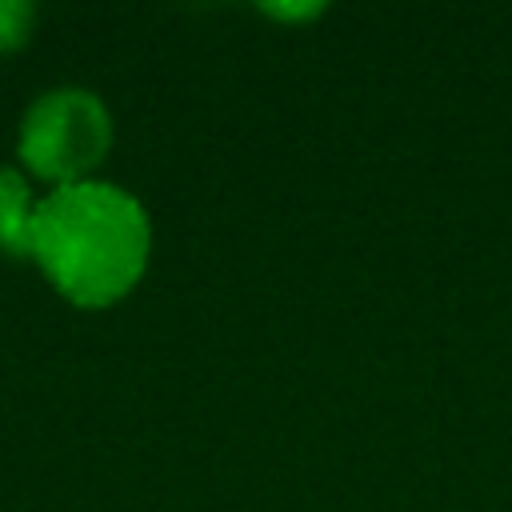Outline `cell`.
I'll use <instances>...</instances> for the list:
<instances>
[{
    "mask_svg": "<svg viewBox=\"0 0 512 512\" xmlns=\"http://www.w3.org/2000/svg\"><path fill=\"white\" fill-rule=\"evenodd\" d=\"M152 248L148 212L108 180L52 188L36 204L28 256L52 288L80 308H104L132 292Z\"/></svg>",
    "mask_w": 512,
    "mask_h": 512,
    "instance_id": "1",
    "label": "cell"
},
{
    "mask_svg": "<svg viewBox=\"0 0 512 512\" xmlns=\"http://www.w3.org/2000/svg\"><path fill=\"white\" fill-rule=\"evenodd\" d=\"M112 148V116L88 88L44 92L20 124V160L32 176L56 188L92 180V168Z\"/></svg>",
    "mask_w": 512,
    "mask_h": 512,
    "instance_id": "2",
    "label": "cell"
},
{
    "mask_svg": "<svg viewBox=\"0 0 512 512\" xmlns=\"http://www.w3.org/2000/svg\"><path fill=\"white\" fill-rule=\"evenodd\" d=\"M268 12L280 20H300V16H316L320 4H268Z\"/></svg>",
    "mask_w": 512,
    "mask_h": 512,
    "instance_id": "5",
    "label": "cell"
},
{
    "mask_svg": "<svg viewBox=\"0 0 512 512\" xmlns=\"http://www.w3.org/2000/svg\"><path fill=\"white\" fill-rule=\"evenodd\" d=\"M36 196L16 168L0 164V248L8 256H28L32 224H36Z\"/></svg>",
    "mask_w": 512,
    "mask_h": 512,
    "instance_id": "3",
    "label": "cell"
},
{
    "mask_svg": "<svg viewBox=\"0 0 512 512\" xmlns=\"http://www.w3.org/2000/svg\"><path fill=\"white\" fill-rule=\"evenodd\" d=\"M32 32V4L24 0H0V52H12Z\"/></svg>",
    "mask_w": 512,
    "mask_h": 512,
    "instance_id": "4",
    "label": "cell"
}]
</instances>
